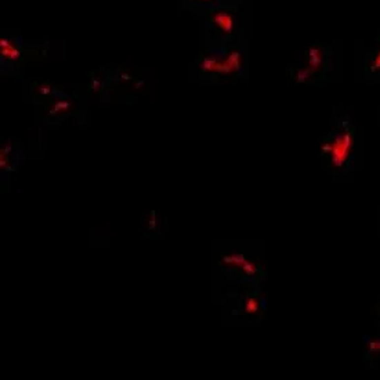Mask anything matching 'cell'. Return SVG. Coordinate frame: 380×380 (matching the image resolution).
<instances>
[{
    "label": "cell",
    "mask_w": 380,
    "mask_h": 380,
    "mask_svg": "<svg viewBox=\"0 0 380 380\" xmlns=\"http://www.w3.org/2000/svg\"><path fill=\"white\" fill-rule=\"evenodd\" d=\"M354 134L355 130L348 119L345 118L337 123L335 130L329 131L325 137V143L321 145V154L326 158V165L332 170L339 172L348 163L354 147Z\"/></svg>",
    "instance_id": "obj_1"
},
{
    "label": "cell",
    "mask_w": 380,
    "mask_h": 380,
    "mask_svg": "<svg viewBox=\"0 0 380 380\" xmlns=\"http://www.w3.org/2000/svg\"><path fill=\"white\" fill-rule=\"evenodd\" d=\"M330 51L325 46H310L306 51L307 66H310L317 73L325 72L329 68Z\"/></svg>",
    "instance_id": "obj_2"
},
{
    "label": "cell",
    "mask_w": 380,
    "mask_h": 380,
    "mask_svg": "<svg viewBox=\"0 0 380 380\" xmlns=\"http://www.w3.org/2000/svg\"><path fill=\"white\" fill-rule=\"evenodd\" d=\"M212 21L215 22L217 27H220L222 31L225 35H230L234 28V20L231 17L230 13H227L225 10H220L215 14H212Z\"/></svg>",
    "instance_id": "obj_3"
},
{
    "label": "cell",
    "mask_w": 380,
    "mask_h": 380,
    "mask_svg": "<svg viewBox=\"0 0 380 380\" xmlns=\"http://www.w3.org/2000/svg\"><path fill=\"white\" fill-rule=\"evenodd\" d=\"M317 75L316 71H313L310 66H300V68H296L293 71V75H292V79L296 82V83H306L311 80Z\"/></svg>",
    "instance_id": "obj_4"
},
{
    "label": "cell",
    "mask_w": 380,
    "mask_h": 380,
    "mask_svg": "<svg viewBox=\"0 0 380 380\" xmlns=\"http://www.w3.org/2000/svg\"><path fill=\"white\" fill-rule=\"evenodd\" d=\"M366 73L369 75H379L380 73V47L371 53L366 63Z\"/></svg>",
    "instance_id": "obj_5"
},
{
    "label": "cell",
    "mask_w": 380,
    "mask_h": 380,
    "mask_svg": "<svg viewBox=\"0 0 380 380\" xmlns=\"http://www.w3.org/2000/svg\"><path fill=\"white\" fill-rule=\"evenodd\" d=\"M225 63L231 65L234 69H239L241 68V53L239 51H231Z\"/></svg>",
    "instance_id": "obj_6"
},
{
    "label": "cell",
    "mask_w": 380,
    "mask_h": 380,
    "mask_svg": "<svg viewBox=\"0 0 380 380\" xmlns=\"http://www.w3.org/2000/svg\"><path fill=\"white\" fill-rule=\"evenodd\" d=\"M216 64H217V60H216V57H213V56H208V57L203 58V61H202L201 71L203 72L213 71V68H215Z\"/></svg>",
    "instance_id": "obj_7"
},
{
    "label": "cell",
    "mask_w": 380,
    "mask_h": 380,
    "mask_svg": "<svg viewBox=\"0 0 380 380\" xmlns=\"http://www.w3.org/2000/svg\"><path fill=\"white\" fill-rule=\"evenodd\" d=\"M245 311L246 314H254L258 311V301L256 297H249L245 304Z\"/></svg>",
    "instance_id": "obj_8"
},
{
    "label": "cell",
    "mask_w": 380,
    "mask_h": 380,
    "mask_svg": "<svg viewBox=\"0 0 380 380\" xmlns=\"http://www.w3.org/2000/svg\"><path fill=\"white\" fill-rule=\"evenodd\" d=\"M241 268L244 270L245 273L248 274V275H256L258 273V267L254 263H252L249 260H245L244 264L241 265Z\"/></svg>",
    "instance_id": "obj_9"
},
{
    "label": "cell",
    "mask_w": 380,
    "mask_h": 380,
    "mask_svg": "<svg viewBox=\"0 0 380 380\" xmlns=\"http://www.w3.org/2000/svg\"><path fill=\"white\" fill-rule=\"evenodd\" d=\"M1 56L10 58V60H18L20 56H21V53L17 50L14 46H11V47H7V49H1Z\"/></svg>",
    "instance_id": "obj_10"
},
{
    "label": "cell",
    "mask_w": 380,
    "mask_h": 380,
    "mask_svg": "<svg viewBox=\"0 0 380 380\" xmlns=\"http://www.w3.org/2000/svg\"><path fill=\"white\" fill-rule=\"evenodd\" d=\"M213 71L219 72V73H231V72L234 71V68L228 65L227 63H217L215 65V68H213Z\"/></svg>",
    "instance_id": "obj_11"
},
{
    "label": "cell",
    "mask_w": 380,
    "mask_h": 380,
    "mask_svg": "<svg viewBox=\"0 0 380 380\" xmlns=\"http://www.w3.org/2000/svg\"><path fill=\"white\" fill-rule=\"evenodd\" d=\"M369 351L371 352H379L380 351V340H375L369 345Z\"/></svg>",
    "instance_id": "obj_12"
},
{
    "label": "cell",
    "mask_w": 380,
    "mask_h": 380,
    "mask_svg": "<svg viewBox=\"0 0 380 380\" xmlns=\"http://www.w3.org/2000/svg\"><path fill=\"white\" fill-rule=\"evenodd\" d=\"M37 92L40 94H49L51 92V86L50 85H40L37 87Z\"/></svg>",
    "instance_id": "obj_13"
},
{
    "label": "cell",
    "mask_w": 380,
    "mask_h": 380,
    "mask_svg": "<svg viewBox=\"0 0 380 380\" xmlns=\"http://www.w3.org/2000/svg\"><path fill=\"white\" fill-rule=\"evenodd\" d=\"M0 47H1V49H7V47H11V43H10V40H6V39H1V40H0Z\"/></svg>",
    "instance_id": "obj_14"
},
{
    "label": "cell",
    "mask_w": 380,
    "mask_h": 380,
    "mask_svg": "<svg viewBox=\"0 0 380 380\" xmlns=\"http://www.w3.org/2000/svg\"><path fill=\"white\" fill-rule=\"evenodd\" d=\"M101 83L100 82H97V80H94L93 83H92V87H94V90H100Z\"/></svg>",
    "instance_id": "obj_15"
},
{
    "label": "cell",
    "mask_w": 380,
    "mask_h": 380,
    "mask_svg": "<svg viewBox=\"0 0 380 380\" xmlns=\"http://www.w3.org/2000/svg\"><path fill=\"white\" fill-rule=\"evenodd\" d=\"M122 79L123 80H125V79L130 80V79H131V76H130V75H127V73H122Z\"/></svg>",
    "instance_id": "obj_16"
}]
</instances>
